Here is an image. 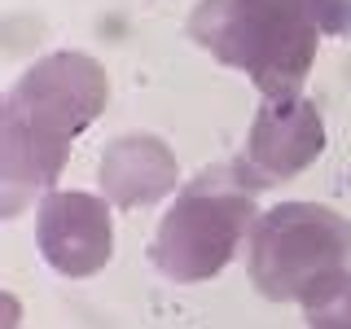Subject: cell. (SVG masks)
<instances>
[{
  "label": "cell",
  "mask_w": 351,
  "mask_h": 329,
  "mask_svg": "<svg viewBox=\"0 0 351 329\" xmlns=\"http://www.w3.org/2000/svg\"><path fill=\"white\" fill-rule=\"evenodd\" d=\"M106 101V66L84 53H49L9 88L0 114V211L18 215L40 189L58 184L71 141L93 127Z\"/></svg>",
  "instance_id": "1"
},
{
  "label": "cell",
  "mask_w": 351,
  "mask_h": 329,
  "mask_svg": "<svg viewBox=\"0 0 351 329\" xmlns=\"http://www.w3.org/2000/svg\"><path fill=\"white\" fill-rule=\"evenodd\" d=\"M325 31L294 0H197L189 40L215 62L246 71L263 97H294Z\"/></svg>",
  "instance_id": "2"
},
{
  "label": "cell",
  "mask_w": 351,
  "mask_h": 329,
  "mask_svg": "<svg viewBox=\"0 0 351 329\" xmlns=\"http://www.w3.org/2000/svg\"><path fill=\"white\" fill-rule=\"evenodd\" d=\"M259 184L246 175L241 162L197 171L176 202L167 206L158 233H154L149 259L171 281H211L228 268L241 237L259 224L255 211Z\"/></svg>",
  "instance_id": "3"
},
{
  "label": "cell",
  "mask_w": 351,
  "mask_h": 329,
  "mask_svg": "<svg viewBox=\"0 0 351 329\" xmlns=\"http://www.w3.org/2000/svg\"><path fill=\"white\" fill-rule=\"evenodd\" d=\"M250 281L272 303H307L351 272V219L321 202H281L250 228Z\"/></svg>",
  "instance_id": "4"
},
{
  "label": "cell",
  "mask_w": 351,
  "mask_h": 329,
  "mask_svg": "<svg viewBox=\"0 0 351 329\" xmlns=\"http://www.w3.org/2000/svg\"><path fill=\"white\" fill-rule=\"evenodd\" d=\"M325 149V123L321 110L307 101L303 93L294 97H263V106L255 110V123L246 136V154H241V167L246 175L268 189L277 180H290L303 167H312Z\"/></svg>",
  "instance_id": "5"
},
{
  "label": "cell",
  "mask_w": 351,
  "mask_h": 329,
  "mask_svg": "<svg viewBox=\"0 0 351 329\" xmlns=\"http://www.w3.org/2000/svg\"><path fill=\"white\" fill-rule=\"evenodd\" d=\"M40 250L62 277H93L114 255V219L106 197L58 189L40 206Z\"/></svg>",
  "instance_id": "6"
},
{
  "label": "cell",
  "mask_w": 351,
  "mask_h": 329,
  "mask_svg": "<svg viewBox=\"0 0 351 329\" xmlns=\"http://www.w3.org/2000/svg\"><path fill=\"white\" fill-rule=\"evenodd\" d=\"M101 189L114 206L123 211H141V206H154L158 197H167L180 180L176 171V154L162 145L149 132H132V136L110 141L101 154Z\"/></svg>",
  "instance_id": "7"
},
{
  "label": "cell",
  "mask_w": 351,
  "mask_h": 329,
  "mask_svg": "<svg viewBox=\"0 0 351 329\" xmlns=\"http://www.w3.org/2000/svg\"><path fill=\"white\" fill-rule=\"evenodd\" d=\"M307 329H351V272L303 303Z\"/></svg>",
  "instance_id": "8"
},
{
  "label": "cell",
  "mask_w": 351,
  "mask_h": 329,
  "mask_svg": "<svg viewBox=\"0 0 351 329\" xmlns=\"http://www.w3.org/2000/svg\"><path fill=\"white\" fill-rule=\"evenodd\" d=\"M294 5L307 9L325 36H351V0H294Z\"/></svg>",
  "instance_id": "9"
}]
</instances>
